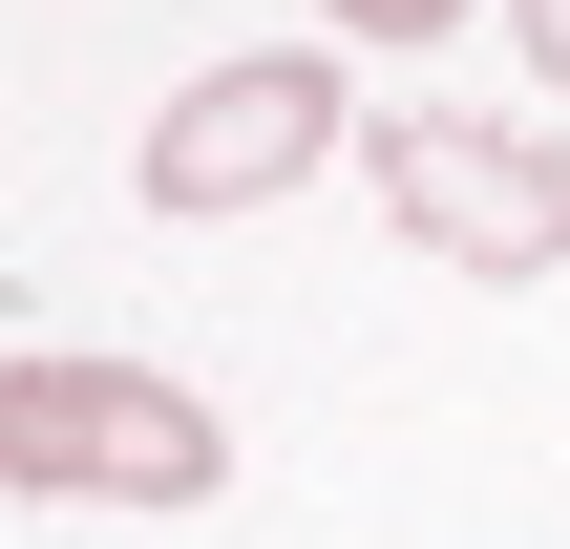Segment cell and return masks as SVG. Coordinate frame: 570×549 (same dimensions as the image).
<instances>
[{"label": "cell", "instance_id": "obj_1", "mask_svg": "<svg viewBox=\"0 0 570 549\" xmlns=\"http://www.w3.org/2000/svg\"><path fill=\"white\" fill-rule=\"evenodd\" d=\"M233 423L148 360H0V508H212Z\"/></svg>", "mask_w": 570, "mask_h": 549}, {"label": "cell", "instance_id": "obj_2", "mask_svg": "<svg viewBox=\"0 0 570 549\" xmlns=\"http://www.w3.org/2000/svg\"><path fill=\"white\" fill-rule=\"evenodd\" d=\"M338 127H360L338 42H233V63H190V85L148 106V212H169V233H233V212L317 190Z\"/></svg>", "mask_w": 570, "mask_h": 549}, {"label": "cell", "instance_id": "obj_3", "mask_svg": "<svg viewBox=\"0 0 570 549\" xmlns=\"http://www.w3.org/2000/svg\"><path fill=\"white\" fill-rule=\"evenodd\" d=\"M360 169L381 212L423 233V275H570V148L550 127H487V106H360Z\"/></svg>", "mask_w": 570, "mask_h": 549}, {"label": "cell", "instance_id": "obj_4", "mask_svg": "<svg viewBox=\"0 0 570 549\" xmlns=\"http://www.w3.org/2000/svg\"><path fill=\"white\" fill-rule=\"evenodd\" d=\"M317 21H338V42H444L465 0H317Z\"/></svg>", "mask_w": 570, "mask_h": 549}, {"label": "cell", "instance_id": "obj_5", "mask_svg": "<svg viewBox=\"0 0 570 549\" xmlns=\"http://www.w3.org/2000/svg\"><path fill=\"white\" fill-rule=\"evenodd\" d=\"M508 42H529V85L570 106V0H508Z\"/></svg>", "mask_w": 570, "mask_h": 549}]
</instances>
